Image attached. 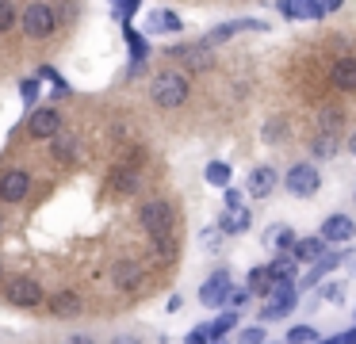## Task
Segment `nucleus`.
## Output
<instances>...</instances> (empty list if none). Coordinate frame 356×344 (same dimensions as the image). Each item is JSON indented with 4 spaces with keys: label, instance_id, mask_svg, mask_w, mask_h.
I'll use <instances>...</instances> for the list:
<instances>
[{
    "label": "nucleus",
    "instance_id": "obj_1",
    "mask_svg": "<svg viewBox=\"0 0 356 344\" xmlns=\"http://www.w3.org/2000/svg\"><path fill=\"white\" fill-rule=\"evenodd\" d=\"M142 165H146V145H127V153L111 165V172H108V191L115 199H127V195H134V191L142 188Z\"/></svg>",
    "mask_w": 356,
    "mask_h": 344
},
{
    "label": "nucleus",
    "instance_id": "obj_2",
    "mask_svg": "<svg viewBox=\"0 0 356 344\" xmlns=\"http://www.w3.org/2000/svg\"><path fill=\"white\" fill-rule=\"evenodd\" d=\"M188 96H192V81L180 69H161L149 81V104L157 111H177V107L188 104Z\"/></svg>",
    "mask_w": 356,
    "mask_h": 344
},
{
    "label": "nucleus",
    "instance_id": "obj_3",
    "mask_svg": "<svg viewBox=\"0 0 356 344\" xmlns=\"http://www.w3.org/2000/svg\"><path fill=\"white\" fill-rule=\"evenodd\" d=\"M58 23H62V8L58 4L35 0V4H24V12H19V31H24V38H31V42H47L58 31Z\"/></svg>",
    "mask_w": 356,
    "mask_h": 344
},
{
    "label": "nucleus",
    "instance_id": "obj_4",
    "mask_svg": "<svg viewBox=\"0 0 356 344\" xmlns=\"http://www.w3.org/2000/svg\"><path fill=\"white\" fill-rule=\"evenodd\" d=\"M138 226L146 229L149 241H161V237L177 234V206L169 199H146L138 206Z\"/></svg>",
    "mask_w": 356,
    "mask_h": 344
},
{
    "label": "nucleus",
    "instance_id": "obj_5",
    "mask_svg": "<svg viewBox=\"0 0 356 344\" xmlns=\"http://www.w3.org/2000/svg\"><path fill=\"white\" fill-rule=\"evenodd\" d=\"M31 188H35L31 168H24V165H8V168H0V203H8V206L27 203Z\"/></svg>",
    "mask_w": 356,
    "mask_h": 344
},
{
    "label": "nucleus",
    "instance_id": "obj_6",
    "mask_svg": "<svg viewBox=\"0 0 356 344\" xmlns=\"http://www.w3.org/2000/svg\"><path fill=\"white\" fill-rule=\"evenodd\" d=\"M318 188H322V172H318L314 161H295L284 172V191L291 199H310Z\"/></svg>",
    "mask_w": 356,
    "mask_h": 344
},
{
    "label": "nucleus",
    "instance_id": "obj_7",
    "mask_svg": "<svg viewBox=\"0 0 356 344\" xmlns=\"http://www.w3.org/2000/svg\"><path fill=\"white\" fill-rule=\"evenodd\" d=\"M108 283H111L115 295H134V290H142V283H146V268H142V260L119 256V260H111V268H108Z\"/></svg>",
    "mask_w": 356,
    "mask_h": 344
},
{
    "label": "nucleus",
    "instance_id": "obj_8",
    "mask_svg": "<svg viewBox=\"0 0 356 344\" xmlns=\"http://www.w3.org/2000/svg\"><path fill=\"white\" fill-rule=\"evenodd\" d=\"M4 302L16 306V310H39V306H47V290L35 275H19L4 287Z\"/></svg>",
    "mask_w": 356,
    "mask_h": 344
},
{
    "label": "nucleus",
    "instance_id": "obj_9",
    "mask_svg": "<svg viewBox=\"0 0 356 344\" xmlns=\"http://www.w3.org/2000/svg\"><path fill=\"white\" fill-rule=\"evenodd\" d=\"M62 111L58 107H35L31 115H27V138L31 142H54L58 134H62Z\"/></svg>",
    "mask_w": 356,
    "mask_h": 344
},
{
    "label": "nucleus",
    "instance_id": "obj_10",
    "mask_svg": "<svg viewBox=\"0 0 356 344\" xmlns=\"http://www.w3.org/2000/svg\"><path fill=\"white\" fill-rule=\"evenodd\" d=\"M230 290H234L230 268H215V272L200 283V302L203 306H226V295H230Z\"/></svg>",
    "mask_w": 356,
    "mask_h": 344
},
{
    "label": "nucleus",
    "instance_id": "obj_11",
    "mask_svg": "<svg viewBox=\"0 0 356 344\" xmlns=\"http://www.w3.org/2000/svg\"><path fill=\"white\" fill-rule=\"evenodd\" d=\"M238 31H268V23L264 19H226V23H218L215 31H207L200 42L203 46H218V42H226V38H234Z\"/></svg>",
    "mask_w": 356,
    "mask_h": 344
},
{
    "label": "nucleus",
    "instance_id": "obj_12",
    "mask_svg": "<svg viewBox=\"0 0 356 344\" xmlns=\"http://www.w3.org/2000/svg\"><path fill=\"white\" fill-rule=\"evenodd\" d=\"M330 84L337 92H345V96H353L356 92V54H341L337 61L330 65Z\"/></svg>",
    "mask_w": 356,
    "mask_h": 344
},
{
    "label": "nucleus",
    "instance_id": "obj_13",
    "mask_svg": "<svg viewBox=\"0 0 356 344\" xmlns=\"http://www.w3.org/2000/svg\"><path fill=\"white\" fill-rule=\"evenodd\" d=\"M318 237H322L325 245L353 241V237H356V222L348 218V214H330V218L322 222V229H318Z\"/></svg>",
    "mask_w": 356,
    "mask_h": 344
},
{
    "label": "nucleus",
    "instance_id": "obj_14",
    "mask_svg": "<svg viewBox=\"0 0 356 344\" xmlns=\"http://www.w3.org/2000/svg\"><path fill=\"white\" fill-rule=\"evenodd\" d=\"M280 183H284V180H280V172H276L272 165H257L253 172H249V183H245V191H249L253 199H268L272 191L280 188Z\"/></svg>",
    "mask_w": 356,
    "mask_h": 344
},
{
    "label": "nucleus",
    "instance_id": "obj_15",
    "mask_svg": "<svg viewBox=\"0 0 356 344\" xmlns=\"http://www.w3.org/2000/svg\"><path fill=\"white\" fill-rule=\"evenodd\" d=\"M47 306H50V313L54 318H81V310H85V298L77 295V290H54V295L47 298Z\"/></svg>",
    "mask_w": 356,
    "mask_h": 344
},
{
    "label": "nucleus",
    "instance_id": "obj_16",
    "mask_svg": "<svg viewBox=\"0 0 356 344\" xmlns=\"http://www.w3.org/2000/svg\"><path fill=\"white\" fill-rule=\"evenodd\" d=\"M264 272H268V287H276V283H295L299 260H295L291 252H276V256H272V264H264Z\"/></svg>",
    "mask_w": 356,
    "mask_h": 344
},
{
    "label": "nucleus",
    "instance_id": "obj_17",
    "mask_svg": "<svg viewBox=\"0 0 356 344\" xmlns=\"http://www.w3.org/2000/svg\"><path fill=\"white\" fill-rule=\"evenodd\" d=\"M50 157H54L58 165H73V161L81 157V138L73 134V130H62V134L50 142Z\"/></svg>",
    "mask_w": 356,
    "mask_h": 344
},
{
    "label": "nucleus",
    "instance_id": "obj_18",
    "mask_svg": "<svg viewBox=\"0 0 356 344\" xmlns=\"http://www.w3.org/2000/svg\"><path fill=\"white\" fill-rule=\"evenodd\" d=\"M341 149V134L337 130H314V138H310V157L314 161H333Z\"/></svg>",
    "mask_w": 356,
    "mask_h": 344
},
{
    "label": "nucleus",
    "instance_id": "obj_19",
    "mask_svg": "<svg viewBox=\"0 0 356 344\" xmlns=\"http://www.w3.org/2000/svg\"><path fill=\"white\" fill-rule=\"evenodd\" d=\"M180 27H184V19H180L172 8H157V12H149V19H146L149 35H177Z\"/></svg>",
    "mask_w": 356,
    "mask_h": 344
},
{
    "label": "nucleus",
    "instance_id": "obj_20",
    "mask_svg": "<svg viewBox=\"0 0 356 344\" xmlns=\"http://www.w3.org/2000/svg\"><path fill=\"white\" fill-rule=\"evenodd\" d=\"M341 260H345V252H325V256L318 260V264H310V272L299 279V290H302V287H322L325 272H333V268H337Z\"/></svg>",
    "mask_w": 356,
    "mask_h": 344
},
{
    "label": "nucleus",
    "instance_id": "obj_21",
    "mask_svg": "<svg viewBox=\"0 0 356 344\" xmlns=\"http://www.w3.org/2000/svg\"><path fill=\"white\" fill-rule=\"evenodd\" d=\"M325 249H330V245L314 234V237H299V241H295V249H291V256L299 260V264H318V260L325 256Z\"/></svg>",
    "mask_w": 356,
    "mask_h": 344
},
{
    "label": "nucleus",
    "instance_id": "obj_22",
    "mask_svg": "<svg viewBox=\"0 0 356 344\" xmlns=\"http://www.w3.org/2000/svg\"><path fill=\"white\" fill-rule=\"evenodd\" d=\"M299 306V295H287V298H268V302L261 306V325H268V321H284L287 313Z\"/></svg>",
    "mask_w": 356,
    "mask_h": 344
},
{
    "label": "nucleus",
    "instance_id": "obj_23",
    "mask_svg": "<svg viewBox=\"0 0 356 344\" xmlns=\"http://www.w3.org/2000/svg\"><path fill=\"white\" fill-rule=\"evenodd\" d=\"M253 226V211H226L222 218H218V229H222V237H234V234H245V229Z\"/></svg>",
    "mask_w": 356,
    "mask_h": 344
},
{
    "label": "nucleus",
    "instance_id": "obj_24",
    "mask_svg": "<svg viewBox=\"0 0 356 344\" xmlns=\"http://www.w3.org/2000/svg\"><path fill=\"white\" fill-rule=\"evenodd\" d=\"M203 180L211 183V188H218V191H226V188H234V168L226 165V161H211L207 168H203Z\"/></svg>",
    "mask_w": 356,
    "mask_h": 344
},
{
    "label": "nucleus",
    "instance_id": "obj_25",
    "mask_svg": "<svg viewBox=\"0 0 356 344\" xmlns=\"http://www.w3.org/2000/svg\"><path fill=\"white\" fill-rule=\"evenodd\" d=\"M264 241H268L276 252H291L299 237H295V229H291V226H272V229H264Z\"/></svg>",
    "mask_w": 356,
    "mask_h": 344
},
{
    "label": "nucleus",
    "instance_id": "obj_26",
    "mask_svg": "<svg viewBox=\"0 0 356 344\" xmlns=\"http://www.w3.org/2000/svg\"><path fill=\"white\" fill-rule=\"evenodd\" d=\"M234 329H238V310L218 313V318L211 321V341H215V344H222V336H226V333H234Z\"/></svg>",
    "mask_w": 356,
    "mask_h": 344
},
{
    "label": "nucleus",
    "instance_id": "obj_27",
    "mask_svg": "<svg viewBox=\"0 0 356 344\" xmlns=\"http://www.w3.org/2000/svg\"><path fill=\"white\" fill-rule=\"evenodd\" d=\"M123 35H127V46H131V58H134V65H146L149 42H146V38H142V35H138V31H134V27H127Z\"/></svg>",
    "mask_w": 356,
    "mask_h": 344
},
{
    "label": "nucleus",
    "instance_id": "obj_28",
    "mask_svg": "<svg viewBox=\"0 0 356 344\" xmlns=\"http://www.w3.org/2000/svg\"><path fill=\"white\" fill-rule=\"evenodd\" d=\"M284 344H318V329L314 325H291Z\"/></svg>",
    "mask_w": 356,
    "mask_h": 344
},
{
    "label": "nucleus",
    "instance_id": "obj_29",
    "mask_svg": "<svg viewBox=\"0 0 356 344\" xmlns=\"http://www.w3.org/2000/svg\"><path fill=\"white\" fill-rule=\"evenodd\" d=\"M16 27H19V8L12 0H0V35H8Z\"/></svg>",
    "mask_w": 356,
    "mask_h": 344
},
{
    "label": "nucleus",
    "instance_id": "obj_30",
    "mask_svg": "<svg viewBox=\"0 0 356 344\" xmlns=\"http://www.w3.org/2000/svg\"><path fill=\"white\" fill-rule=\"evenodd\" d=\"M39 92H42V81H39V76H24V81H19V99H24V107H31V111H35V99H39Z\"/></svg>",
    "mask_w": 356,
    "mask_h": 344
},
{
    "label": "nucleus",
    "instance_id": "obj_31",
    "mask_svg": "<svg viewBox=\"0 0 356 344\" xmlns=\"http://www.w3.org/2000/svg\"><path fill=\"white\" fill-rule=\"evenodd\" d=\"M39 81H50V84H54V96H70V84L62 81V73H58L54 65H39Z\"/></svg>",
    "mask_w": 356,
    "mask_h": 344
},
{
    "label": "nucleus",
    "instance_id": "obj_32",
    "mask_svg": "<svg viewBox=\"0 0 356 344\" xmlns=\"http://www.w3.org/2000/svg\"><path fill=\"white\" fill-rule=\"evenodd\" d=\"M268 341V333H264V325L257 321V325H245V329H238V344H264Z\"/></svg>",
    "mask_w": 356,
    "mask_h": 344
},
{
    "label": "nucleus",
    "instance_id": "obj_33",
    "mask_svg": "<svg viewBox=\"0 0 356 344\" xmlns=\"http://www.w3.org/2000/svg\"><path fill=\"white\" fill-rule=\"evenodd\" d=\"M142 8V0H123V4H111V15H115V19H123L127 27H131V15L138 12Z\"/></svg>",
    "mask_w": 356,
    "mask_h": 344
},
{
    "label": "nucleus",
    "instance_id": "obj_34",
    "mask_svg": "<svg viewBox=\"0 0 356 344\" xmlns=\"http://www.w3.org/2000/svg\"><path fill=\"white\" fill-rule=\"evenodd\" d=\"M249 298H253V290H249V287H234L230 295H226V306H222V310H241Z\"/></svg>",
    "mask_w": 356,
    "mask_h": 344
},
{
    "label": "nucleus",
    "instance_id": "obj_35",
    "mask_svg": "<svg viewBox=\"0 0 356 344\" xmlns=\"http://www.w3.org/2000/svg\"><path fill=\"white\" fill-rule=\"evenodd\" d=\"M341 295H345L341 283H322V287H318V298H322V302H341Z\"/></svg>",
    "mask_w": 356,
    "mask_h": 344
},
{
    "label": "nucleus",
    "instance_id": "obj_36",
    "mask_svg": "<svg viewBox=\"0 0 356 344\" xmlns=\"http://www.w3.org/2000/svg\"><path fill=\"white\" fill-rule=\"evenodd\" d=\"M184 344H215L211 341V325H195L192 333L184 336Z\"/></svg>",
    "mask_w": 356,
    "mask_h": 344
},
{
    "label": "nucleus",
    "instance_id": "obj_37",
    "mask_svg": "<svg viewBox=\"0 0 356 344\" xmlns=\"http://www.w3.org/2000/svg\"><path fill=\"white\" fill-rule=\"evenodd\" d=\"M222 203H226V211H241V191L238 188H226L222 191Z\"/></svg>",
    "mask_w": 356,
    "mask_h": 344
},
{
    "label": "nucleus",
    "instance_id": "obj_38",
    "mask_svg": "<svg viewBox=\"0 0 356 344\" xmlns=\"http://www.w3.org/2000/svg\"><path fill=\"white\" fill-rule=\"evenodd\" d=\"M218 237H222V229H218V226L203 229V241H207V249H222V241H218Z\"/></svg>",
    "mask_w": 356,
    "mask_h": 344
},
{
    "label": "nucleus",
    "instance_id": "obj_39",
    "mask_svg": "<svg viewBox=\"0 0 356 344\" xmlns=\"http://www.w3.org/2000/svg\"><path fill=\"white\" fill-rule=\"evenodd\" d=\"M62 344H96V341H92V336H88V333H70V336H65Z\"/></svg>",
    "mask_w": 356,
    "mask_h": 344
},
{
    "label": "nucleus",
    "instance_id": "obj_40",
    "mask_svg": "<svg viewBox=\"0 0 356 344\" xmlns=\"http://www.w3.org/2000/svg\"><path fill=\"white\" fill-rule=\"evenodd\" d=\"M111 344H142L134 333H119V336H111Z\"/></svg>",
    "mask_w": 356,
    "mask_h": 344
},
{
    "label": "nucleus",
    "instance_id": "obj_41",
    "mask_svg": "<svg viewBox=\"0 0 356 344\" xmlns=\"http://www.w3.org/2000/svg\"><path fill=\"white\" fill-rule=\"evenodd\" d=\"M180 306H184V298H180V295H172V298H169V302H165V310H169V313H177V310H180Z\"/></svg>",
    "mask_w": 356,
    "mask_h": 344
},
{
    "label": "nucleus",
    "instance_id": "obj_42",
    "mask_svg": "<svg viewBox=\"0 0 356 344\" xmlns=\"http://www.w3.org/2000/svg\"><path fill=\"white\" fill-rule=\"evenodd\" d=\"M318 344H345V333H341V336H325V341H318Z\"/></svg>",
    "mask_w": 356,
    "mask_h": 344
},
{
    "label": "nucleus",
    "instance_id": "obj_43",
    "mask_svg": "<svg viewBox=\"0 0 356 344\" xmlns=\"http://www.w3.org/2000/svg\"><path fill=\"white\" fill-rule=\"evenodd\" d=\"M345 145H348V153H353V157H356V130H353V134H348V142H345Z\"/></svg>",
    "mask_w": 356,
    "mask_h": 344
},
{
    "label": "nucleus",
    "instance_id": "obj_44",
    "mask_svg": "<svg viewBox=\"0 0 356 344\" xmlns=\"http://www.w3.org/2000/svg\"><path fill=\"white\" fill-rule=\"evenodd\" d=\"M345 344H356V325H353V329H348V333H345Z\"/></svg>",
    "mask_w": 356,
    "mask_h": 344
},
{
    "label": "nucleus",
    "instance_id": "obj_45",
    "mask_svg": "<svg viewBox=\"0 0 356 344\" xmlns=\"http://www.w3.org/2000/svg\"><path fill=\"white\" fill-rule=\"evenodd\" d=\"M0 283H4V256H0Z\"/></svg>",
    "mask_w": 356,
    "mask_h": 344
},
{
    "label": "nucleus",
    "instance_id": "obj_46",
    "mask_svg": "<svg viewBox=\"0 0 356 344\" xmlns=\"http://www.w3.org/2000/svg\"><path fill=\"white\" fill-rule=\"evenodd\" d=\"M0 234H4V211H0Z\"/></svg>",
    "mask_w": 356,
    "mask_h": 344
},
{
    "label": "nucleus",
    "instance_id": "obj_47",
    "mask_svg": "<svg viewBox=\"0 0 356 344\" xmlns=\"http://www.w3.org/2000/svg\"><path fill=\"white\" fill-rule=\"evenodd\" d=\"M353 325H356V310H353Z\"/></svg>",
    "mask_w": 356,
    "mask_h": 344
},
{
    "label": "nucleus",
    "instance_id": "obj_48",
    "mask_svg": "<svg viewBox=\"0 0 356 344\" xmlns=\"http://www.w3.org/2000/svg\"><path fill=\"white\" fill-rule=\"evenodd\" d=\"M353 199H356V191H353Z\"/></svg>",
    "mask_w": 356,
    "mask_h": 344
},
{
    "label": "nucleus",
    "instance_id": "obj_49",
    "mask_svg": "<svg viewBox=\"0 0 356 344\" xmlns=\"http://www.w3.org/2000/svg\"><path fill=\"white\" fill-rule=\"evenodd\" d=\"M222 344H226V341H222Z\"/></svg>",
    "mask_w": 356,
    "mask_h": 344
}]
</instances>
